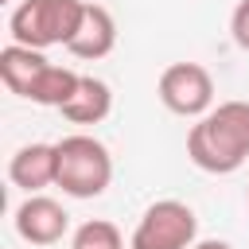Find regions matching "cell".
<instances>
[{
    "mask_svg": "<svg viewBox=\"0 0 249 249\" xmlns=\"http://www.w3.org/2000/svg\"><path fill=\"white\" fill-rule=\"evenodd\" d=\"M66 230H70V214L62 210V202L47 195H27L16 206V233L27 245H58Z\"/></svg>",
    "mask_w": 249,
    "mask_h": 249,
    "instance_id": "6",
    "label": "cell"
},
{
    "mask_svg": "<svg viewBox=\"0 0 249 249\" xmlns=\"http://www.w3.org/2000/svg\"><path fill=\"white\" fill-rule=\"evenodd\" d=\"M187 156L206 175H233L249 160V101H222L187 132Z\"/></svg>",
    "mask_w": 249,
    "mask_h": 249,
    "instance_id": "1",
    "label": "cell"
},
{
    "mask_svg": "<svg viewBox=\"0 0 249 249\" xmlns=\"http://www.w3.org/2000/svg\"><path fill=\"white\" fill-rule=\"evenodd\" d=\"M230 35H233V43H237L241 51H249V0H241V4L233 8V16H230Z\"/></svg>",
    "mask_w": 249,
    "mask_h": 249,
    "instance_id": "12",
    "label": "cell"
},
{
    "mask_svg": "<svg viewBox=\"0 0 249 249\" xmlns=\"http://www.w3.org/2000/svg\"><path fill=\"white\" fill-rule=\"evenodd\" d=\"M58 171V152L54 144H23L12 160H8V179L16 187H23L27 195H39L43 187L54 183Z\"/></svg>",
    "mask_w": 249,
    "mask_h": 249,
    "instance_id": "8",
    "label": "cell"
},
{
    "mask_svg": "<svg viewBox=\"0 0 249 249\" xmlns=\"http://www.w3.org/2000/svg\"><path fill=\"white\" fill-rule=\"evenodd\" d=\"M86 0H23L8 16L12 43L47 51V47H66L82 23Z\"/></svg>",
    "mask_w": 249,
    "mask_h": 249,
    "instance_id": "3",
    "label": "cell"
},
{
    "mask_svg": "<svg viewBox=\"0 0 249 249\" xmlns=\"http://www.w3.org/2000/svg\"><path fill=\"white\" fill-rule=\"evenodd\" d=\"M113 47H117V23H113L109 8H101V4H86L82 23H78L74 39L66 43V51H70L74 58L97 62V58H105Z\"/></svg>",
    "mask_w": 249,
    "mask_h": 249,
    "instance_id": "7",
    "label": "cell"
},
{
    "mask_svg": "<svg viewBox=\"0 0 249 249\" xmlns=\"http://www.w3.org/2000/svg\"><path fill=\"white\" fill-rule=\"evenodd\" d=\"M245 198H249V191H245Z\"/></svg>",
    "mask_w": 249,
    "mask_h": 249,
    "instance_id": "14",
    "label": "cell"
},
{
    "mask_svg": "<svg viewBox=\"0 0 249 249\" xmlns=\"http://www.w3.org/2000/svg\"><path fill=\"white\" fill-rule=\"evenodd\" d=\"M54 152H58L54 187H62V195H70V198L105 195V187L113 183V156L97 136H89V132L62 136L54 144Z\"/></svg>",
    "mask_w": 249,
    "mask_h": 249,
    "instance_id": "2",
    "label": "cell"
},
{
    "mask_svg": "<svg viewBox=\"0 0 249 249\" xmlns=\"http://www.w3.org/2000/svg\"><path fill=\"white\" fill-rule=\"evenodd\" d=\"M43 70H47V54L35 51V47L8 43V47L0 51V82H4L16 97H23V101H27L31 86H35V78H39Z\"/></svg>",
    "mask_w": 249,
    "mask_h": 249,
    "instance_id": "9",
    "label": "cell"
},
{
    "mask_svg": "<svg viewBox=\"0 0 249 249\" xmlns=\"http://www.w3.org/2000/svg\"><path fill=\"white\" fill-rule=\"evenodd\" d=\"M156 93L163 101V109H171L175 117H206L214 109V78L206 66L198 62H171L163 66Z\"/></svg>",
    "mask_w": 249,
    "mask_h": 249,
    "instance_id": "5",
    "label": "cell"
},
{
    "mask_svg": "<svg viewBox=\"0 0 249 249\" xmlns=\"http://www.w3.org/2000/svg\"><path fill=\"white\" fill-rule=\"evenodd\" d=\"M78 82H82V74H78V70L47 62V70H43V74L35 78V86H31L27 101H35V105H47V109H62V105H66V101L74 97Z\"/></svg>",
    "mask_w": 249,
    "mask_h": 249,
    "instance_id": "11",
    "label": "cell"
},
{
    "mask_svg": "<svg viewBox=\"0 0 249 249\" xmlns=\"http://www.w3.org/2000/svg\"><path fill=\"white\" fill-rule=\"evenodd\" d=\"M191 249H233L230 241H218V237H206V241H195Z\"/></svg>",
    "mask_w": 249,
    "mask_h": 249,
    "instance_id": "13",
    "label": "cell"
},
{
    "mask_svg": "<svg viewBox=\"0 0 249 249\" xmlns=\"http://www.w3.org/2000/svg\"><path fill=\"white\" fill-rule=\"evenodd\" d=\"M195 237H198L195 210L179 198H160L140 214L128 249H191Z\"/></svg>",
    "mask_w": 249,
    "mask_h": 249,
    "instance_id": "4",
    "label": "cell"
},
{
    "mask_svg": "<svg viewBox=\"0 0 249 249\" xmlns=\"http://www.w3.org/2000/svg\"><path fill=\"white\" fill-rule=\"evenodd\" d=\"M109 109H113V89H109L101 78L82 74V82H78L74 97H70L58 113H62L70 124H101V121L109 117Z\"/></svg>",
    "mask_w": 249,
    "mask_h": 249,
    "instance_id": "10",
    "label": "cell"
}]
</instances>
